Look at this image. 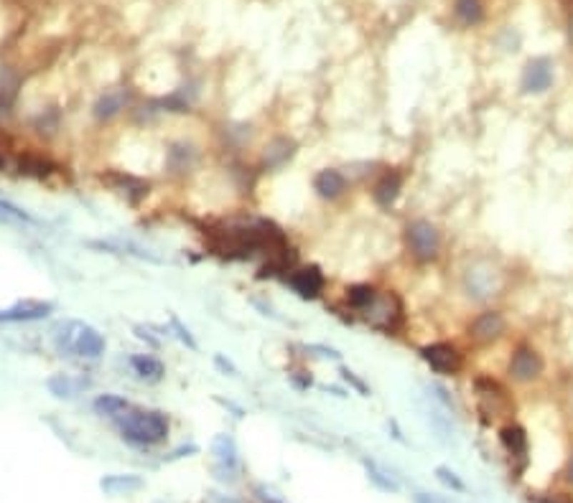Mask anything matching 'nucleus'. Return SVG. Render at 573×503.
I'll list each match as a JSON object with an SVG mask.
<instances>
[{"label":"nucleus","instance_id":"21","mask_svg":"<svg viewBox=\"0 0 573 503\" xmlns=\"http://www.w3.org/2000/svg\"><path fill=\"white\" fill-rule=\"evenodd\" d=\"M543 503H573V501L568 496H563V493H558V496H548Z\"/></svg>","mask_w":573,"mask_h":503},{"label":"nucleus","instance_id":"8","mask_svg":"<svg viewBox=\"0 0 573 503\" xmlns=\"http://www.w3.org/2000/svg\"><path fill=\"white\" fill-rule=\"evenodd\" d=\"M288 283H291V288L296 290L301 298H306V300H314V298H319L324 293V285H327V280H324V275H322V270H319V267H299V270L291 272Z\"/></svg>","mask_w":573,"mask_h":503},{"label":"nucleus","instance_id":"12","mask_svg":"<svg viewBox=\"0 0 573 503\" xmlns=\"http://www.w3.org/2000/svg\"><path fill=\"white\" fill-rule=\"evenodd\" d=\"M550 79H553V74H550V69H548V61L540 59V61H532L525 69L522 87H525L527 92H543V89L550 87Z\"/></svg>","mask_w":573,"mask_h":503},{"label":"nucleus","instance_id":"23","mask_svg":"<svg viewBox=\"0 0 573 503\" xmlns=\"http://www.w3.org/2000/svg\"><path fill=\"white\" fill-rule=\"evenodd\" d=\"M563 6H566V8H571V11H573V0H563Z\"/></svg>","mask_w":573,"mask_h":503},{"label":"nucleus","instance_id":"11","mask_svg":"<svg viewBox=\"0 0 573 503\" xmlns=\"http://www.w3.org/2000/svg\"><path fill=\"white\" fill-rule=\"evenodd\" d=\"M499 442L504 445L509 457H517L520 463H527V450H530V445H527V432L520 425H504V427L499 430Z\"/></svg>","mask_w":573,"mask_h":503},{"label":"nucleus","instance_id":"7","mask_svg":"<svg viewBox=\"0 0 573 503\" xmlns=\"http://www.w3.org/2000/svg\"><path fill=\"white\" fill-rule=\"evenodd\" d=\"M421 356L436 374L454 376V374H462V369H464V353L459 351L454 343L439 341V343H431V346H423Z\"/></svg>","mask_w":573,"mask_h":503},{"label":"nucleus","instance_id":"13","mask_svg":"<svg viewBox=\"0 0 573 503\" xmlns=\"http://www.w3.org/2000/svg\"><path fill=\"white\" fill-rule=\"evenodd\" d=\"M71 348H74L76 353H82V356H100L102 348H105V341H102V335L94 333L92 328H82L76 333Z\"/></svg>","mask_w":573,"mask_h":503},{"label":"nucleus","instance_id":"20","mask_svg":"<svg viewBox=\"0 0 573 503\" xmlns=\"http://www.w3.org/2000/svg\"><path fill=\"white\" fill-rule=\"evenodd\" d=\"M436 473H439V478H441V480H444L446 486H451V488H454V491H464V483H462V480H459V478H457V475L451 473V470H446V468H439V470H436Z\"/></svg>","mask_w":573,"mask_h":503},{"label":"nucleus","instance_id":"19","mask_svg":"<svg viewBox=\"0 0 573 503\" xmlns=\"http://www.w3.org/2000/svg\"><path fill=\"white\" fill-rule=\"evenodd\" d=\"M94 407L100 412H105V415H123V412H128V402L120 400V397H112V394H105V397H100V400L94 402Z\"/></svg>","mask_w":573,"mask_h":503},{"label":"nucleus","instance_id":"9","mask_svg":"<svg viewBox=\"0 0 573 503\" xmlns=\"http://www.w3.org/2000/svg\"><path fill=\"white\" fill-rule=\"evenodd\" d=\"M400 191H403V176L398 171H387L377 178V183L372 186V198L377 206L390 208L392 203L398 201Z\"/></svg>","mask_w":573,"mask_h":503},{"label":"nucleus","instance_id":"6","mask_svg":"<svg viewBox=\"0 0 573 503\" xmlns=\"http://www.w3.org/2000/svg\"><path fill=\"white\" fill-rule=\"evenodd\" d=\"M405 310L403 300H400L395 293H377L374 303L367 308V320L380 330H398V325L403 323Z\"/></svg>","mask_w":573,"mask_h":503},{"label":"nucleus","instance_id":"3","mask_svg":"<svg viewBox=\"0 0 573 503\" xmlns=\"http://www.w3.org/2000/svg\"><path fill=\"white\" fill-rule=\"evenodd\" d=\"M405 244H408L410 257L426 265V262H433L441 255V232L426 219L410 221L405 226Z\"/></svg>","mask_w":573,"mask_h":503},{"label":"nucleus","instance_id":"1","mask_svg":"<svg viewBox=\"0 0 573 503\" xmlns=\"http://www.w3.org/2000/svg\"><path fill=\"white\" fill-rule=\"evenodd\" d=\"M474 392H477V410H479L484 422H494L499 417H507L515 410V402L509 392L499 382L489 376H477L474 379Z\"/></svg>","mask_w":573,"mask_h":503},{"label":"nucleus","instance_id":"17","mask_svg":"<svg viewBox=\"0 0 573 503\" xmlns=\"http://www.w3.org/2000/svg\"><path fill=\"white\" fill-rule=\"evenodd\" d=\"M125 97L123 92H107L100 102L94 104V115L100 117V120H107V117H115L117 112L123 110Z\"/></svg>","mask_w":573,"mask_h":503},{"label":"nucleus","instance_id":"15","mask_svg":"<svg viewBox=\"0 0 573 503\" xmlns=\"http://www.w3.org/2000/svg\"><path fill=\"white\" fill-rule=\"evenodd\" d=\"M374 298H377V293H374L372 285H352L347 290V305L354 308V310H367L374 303Z\"/></svg>","mask_w":573,"mask_h":503},{"label":"nucleus","instance_id":"10","mask_svg":"<svg viewBox=\"0 0 573 503\" xmlns=\"http://www.w3.org/2000/svg\"><path fill=\"white\" fill-rule=\"evenodd\" d=\"M347 186H349V181L342 171H322V173L314 176V191L329 201L339 198L347 191Z\"/></svg>","mask_w":573,"mask_h":503},{"label":"nucleus","instance_id":"2","mask_svg":"<svg viewBox=\"0 0 573 503\" xmlns=\"http://www.w3.org/2000/svg\"><path fill=\"white\" fill-rule=\"evenodd\" d=\"M123 435L138 445H153L169 435V420L161 412H130L120 422Z\"/></svg>","mask_w":573,"mask_h":503},{"label":"nucleus","instance_id":"18","mask_svg":"<svg viewBox=\"0 0 573 503\" xmlns=\"http://www.w3.org/2000/svg\"><path fill=\"white\" fill-rule=\"evenodd\" d=\"M482 3L479 0H457V16L464 24H477L482 18Z\"/></svg>","mask_w":573,"mask_h":503},{"label":"nucleus","instance_id":"22","mask_svg":"<svg viewBox=\"0 0 573 503\" xmlns=\"http://www.w3.org/2000/svg\"><path fill=\"white\" fill-rule=\"evenodd\" d=\"M566 478H568V483H573V452H571V457H568V465H566Z\"/></svg>","mask_w":573,"mask_h":503},{"label":"nucleus","instance_id":"5","mask_svg":"<svg viewBox=\"0 0 573 503\" xmlns=\"http://www.w3.org/2000/svg\"><path fill=\"white\" fill-rule=\"evenodd\" d=\"M507 333V320L499 310H482L467 325V335L474 346H492Z\"/></svg>","mask_w":573,"mask_h":503},{"label":"nucleus","instance_id":"14","mask_svg":"<svg viewBox=\"0 0 573 503\" xmlns=\"http://www.w3.org/2000/svg\"><path fill=\"white\" fill-rule=\"evenodd\" d=\"M130 364H133L135 374L141 376V379H148V382H158L164 376V364L158 359H153V356H133Z\"/></svg>","mask_w":573,"mask_h":503},{"label":"nucleus","instance_id":"16","mask_svg":"<svg viewBox=\"0 0 573 503\" xmlns=\"http://www.w3.org/2000/svg\"><path fill=\"white\" fill-rule=\"evenodd\" d=\"M291 156H293V143L286 138H278L268 151H265V163H268L270 168H281Z\"/></svg>","mask_w":573,"mask_h":503},{"label":"nucleus","instance_id":"4","mask_svg":"<svg viewBox=\"0 0 573 503\" xmlns=\"http://www.w3.org/2000/svg\"><path fill=\"white\" fill-rule=\"evenodd\" d=\"M543 369H545L543 356L538 353V348L527 346V343H520L507 361V376L517 384L538 382L540 376H543Z\"/></svg>","mask_w":573,"mask_h":503}]
</instances>
